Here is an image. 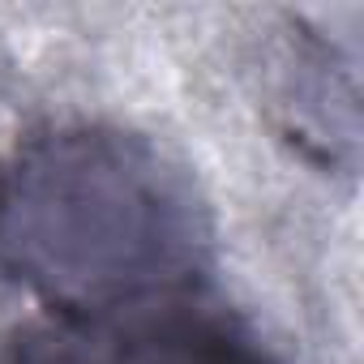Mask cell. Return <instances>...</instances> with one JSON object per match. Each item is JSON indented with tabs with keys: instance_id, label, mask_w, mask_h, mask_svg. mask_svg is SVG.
<instances>
[{
	"instance_id": "obj_1",
	"label": "cell",
	"mask_w": 364,
	"mask_h": 364,
	"mask_svg": "<svg viewBox=\"0 0 364 364\" xmlns=\"http://www.w3.org/2000/svg\"><path fill=\"white\" fill-rule=\"evenodd\" d=\"M0 257L48 304L198 283L210 215L185 163L120 124H56L0 171Z\"/></svg>"
},
{
	"instance_id": "obj_2",
	"label": "cell",
	"mask_w": 364,
	"mask_h": 364,
	"mask_svg": "<svg viewBox=\"0 0 364 364\" xmlns=\"http://www.w3.org/2000/svg\"><path fill=\"white\" fill-rule=\"evenodd\" d=\"M0 364H274L270 347L202 283L103 304H48L0 343Z\"/></svg>"
}]
</instances>
